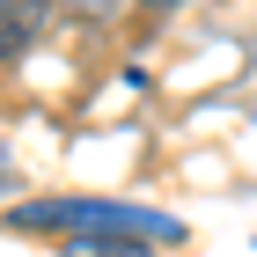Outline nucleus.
Here are the masks:
<instances>
[{"label": "nucleus", "mask_w": 257, "mask_h": 257, "mask_svg": "<svg viewBox=\"0 0 257 257\" xmlns=\"http://www.w3.org/2000/svg\"><path fill=\"white\" fill-rule=\"evenodd\" d=\"M66 257H147L140 235H118V228H88V235L66 242Z\"/></svg>", "instance_id": "7ed1b4c3"}, {"label": "nucleus", "mask_w": 257, "mask_h": 257, "mask_svg": "<svg viewBox=\"0 0 257 257\" xmlns=\"http://www.w3.org/2000/svg\"><path fill=\"white\" fill-rule=\"evenodd\" d=\"M155 8H177V0H155Z\"/></svg>", "instance_id": "20e7f679"}, {"label": "nucleus", "mask_w": 257, "mask_h": 257, "mask_svg": "<svg viewBox=\"0 0 257 257\" xmlns=\"http://www.w3.org/2000/svg\"><path fill=\"white\" fill-rule=\"evenodd\" d=\"M44 0H0V59H22L30 44H37V30H44Z\"/></svg>", "instance_id": "f03ea898"}, {"label": "nucleus", "mask_w": 257, "mask_h": 257, "mask_svg": "<svg viewBox=\"0 0 257 257\" xmlns=\"http://www.w3.org/2000/svg\"><path fill=\"white\" fill-rule=\"evenodd\" d=\"M8 228H66V235L118 228V235H140V242H184V220L147 213V206H118V198H37V206H8Z\"/></svg>", "instance_id": "f257e3e1"}]
</instances>
